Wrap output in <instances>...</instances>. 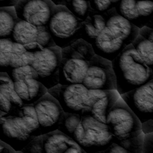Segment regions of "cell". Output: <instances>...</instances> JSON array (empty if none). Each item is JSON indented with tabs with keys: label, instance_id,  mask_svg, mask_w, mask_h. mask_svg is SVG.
I'll use <instances>...</instances> for the list:
<instances>
[{
	"label": "cell",
	"instance_id": "obj_1",
	"mask_svg": "<svg viewBox=\"0 0 153 153\" xmlns=\"http://www.w3.org/2000/svg\"><path fill=\"white\" fill-rule=\"evenodd\" d=\"M116 77L117 90L123 94L153 78L152 71L132 44L127 45L111 61Z\"/></svg>",
	"mask_w": 153,
	"mask_h": 153
},
{
	"label": "cell",
	"instance_id": "obj_2",
	"mask_svg": "<svg viewBox=\"0 0 153 153\" xmlns=\"http://www.w3.org/2000/svg\"><path fill=\"white\" fill-rule=\"evenodd\" d=\"M61 49L59 84H82L89 62L95 55L91 44L79 38L71 45Z\"/></svg>",
	"mask_w": 153,
	"mask_h": 153
},
{
	"label": "cell",
	"instance_id": "obj_3",
	"mask_svg": "<svg viewBox=\"0 0 153 153\" xmlns=\"http://www.w3.org/2000/svg\"><path fill=\"white\" fill-rule=\"evenodd\" d=\"M108 125L91 115H83L72 139L86 153H102L115 140Z\"/></svg>",
	"mask_w": 153,
	"mask_h": 153
},
{
	"label": "cell",
	"instance_id": "obj_4",
	"mask_svg": "<svg viewBox=\"0 0 153 153\" xmlns=\"http://www.w3.org/2000/svg\"><path fill=\"white\" fill-rule=\"evenodd\" d=\"M82 23L65 5H56L47 27L56 45L63 48L81 38Z\"/></svg>",
	"mask_w": 153,
	"mask_h": 153
},
{
	"label": "cell",
	"instance_id": "obj_5",
	"mask_svg": "<svg viewBox=\"0 0 153 153\" xmlns=\"http://www.w3.org/2000/svg\"><path fill=\"white\" fill-rule=\"evenodd\" d=\"M106 124L120 140L134 137L142 131L141 121L121 96L109 111Z\"/></svg>",
	"mask_w": 153,
	"mask_h": 153
},
{
	"label": "cell",
	"instance_id": "obj_6",
	"mask_svg": "<svg viewBox=\"0 0 153 153\" xmlns=\"http://www.w3.org/2000/svg\"><path fill=\"white\" fill-rule=\"evenodd\" d=\"M61 50L56 45L33 53V60L31 66L37 72L38 80L48 90L59 84Z\"/></svg>",
	"mask_w": 153,
	"mask_h": 153
},
{
	"label": "cell",
	"instance_id": "obj_7",
	"mask_svg": "<svg viewBox=\"0 0 153 153\" xmlns=\"http://www.w3.org/2000/svg\"><path fill=\"white\" fill-rule=\"evenodd\" d=\"M48 93L59 102L65 112L87 115L88 90L82 84H58L48 89Z\"/></svg>",
	"mask_w": 153,
	"mask_h": 153
},
{
	"label": "cell",
	"instance_id": "obj_8",
	"mask_svg": "<svg viewBox=\"0 0 153 153\" xmlns=\"http://www.w3.org/2000/svg\"><path fill=\"white\" fill-rule=\"evenodd\" d=\"M82 84L88 90H117L111 61L95 54L89 62Z\"/></svg>",
	"mask_w": 153,
	"mask_h": 153
},
{
	"label": "cell",
	"instance_id": "obj_9",
	"mask_svg": "<svg viewBox=\"0 0 153 153\" xmlns=\"http://www.w3.org/2000/svg\"><path fill=\"white\" fill-rule=\"evenodd\" d=\"M34 137L20 117L6 113L0 118V140L16 152H20Z\"/></svg>",
	"mask_w": 153,
	"mask_h": 153
},
{
	"label": "cell",
	"instance_id": "obj_10",
	"mask_svg": "<svg viewBox=\"0 0 153 153\" xmlns=\"http://www.w3.org/2000/svg\"><path fill=\"white\" fill-rule=\"evenodd\" d=\"M56 5L51 0H19L14 8L18 19L36 26H47Z\"/></svg>",
	"mask_w": 153,
	"mask_h": 153
},
{
	"label": "cell",
	"instance_id": "obj_11",
	"mask_svg": "<svg viewBox=\"0 0 153 153\" xmlns=\"http://www.w3.org/2000/svg\"><path fill=\"white\" fill-rule=\"evenodd\" d=\"M10 39L23 45L38 44L44 48L56 46L47 26H36L19 19Z\"/></svg>",
	"mask_w": 153,
	"mask_h": 153
},
{
	"label": "cell",
	"instance_id": "obj_12",
	"mask_svg": "<svg viewBox=\"0 0 153 153\" xmlns=\"http://www.w3.org/2000/svg\"><path fill=\"white\" fill-rule=\"evenodd\" d=\"M120 96L136 114L141 123L153 120V78Z\"/></svg>",
	"mask_w": 153,
	"mask_h": 153
},
{
	"label": "cell",
	"instance_id": "obj_13",
	"mask_svg": "<svg viewBox=\"0 0 153 153\" xmlns=\"http://www.w3.org/2000/svg\"><path fill=\"white\" fill-rule=\"evenodd\" d=\"M41 135L58 129L64 114L59 102L48 92L33 104Z\"/></svg>",
	"mask_w": 153,
	"mask_h": 153
},
{
	"label": "cell",
	"instance_id": "obj_14",
	"mask_svg": "<svg viewBox=\"0 0 153 153\" xmlns=\"http://www.w3.org/2000/svg\"><path fill=\"white\" fill-rule=\"evenodd\" d=\"M120 97L117 90H88L87 115L106 123L109 111Z\"/></svg>",
	"mask_w": 153,
	"mask_h": 153
},
{
	"label": "cell",
	"instance_id": "obj_15",
	"mask_svg": "<svg viewBox=\"0 0 153 153\" xmlns=\"http://www.w3.org/2000/svg\"><path fill=\"white\" fill-rule=\"evenodd\" d=\"M91 45L95 54L111 61L127 46L106 26L96 38Z\"/></svg>",
	"mask_w": 153,
	"mask_h": 153
},
{
	"label": "cell",
	"instance_id": "obj_16",
	"mask_svg": "<svg viewBox=\"0 0 153 153\" xmlns=\"http://www.w3.org/2000/svg\"><path fill=\"white\" fill-rule=\"evenodd\" d=\"M44 153H86L71 137L57 129L42 135Z\"/></svg>",
	"mask_w": 153,
	"mask_h": 153
},
{
	"label": "cell",
	"instance_id": "obj_17",
	"mask_svg": "<svg viewBox=\"0 0 153 153\" xmlns=\"http://www.w3.org/2000/svg\"><path fill=\"white\" fill-rule=\"evenodd\" d=\"M23 105L15 90L13 80L7 72H0V109L6 113L17 115Z\"/></svg>",
	"mask_w": 153,
	"mask_h": 153
},
{
	"label": "cell",
	"instance_id": "obj_18",
	"mask_svg": "<svg viewBox=\"0 0 153 153\" xmlns=\"http://www.w3.org/2000/svg\"><path fill=\"white\" fill-rule=\"evenodd\" d=\"M106 20V26L126 45L131 44L137 36L140 28L120 14L111 16Z\"/></svg>",
	"mask_w": 153,
	"mask_h": 153
},
{
	"label": "cell",
	"instance_id": "obj_19",
	"mask_svg": "<svg viewBox=\"0 0 153 153\" xmlns=\"http://www.w3.org/2000/svg\"><path fill=\"white\" fill-rule=\"evenodd\" d=\"M14 88L23 103L33 104L48 92V89L38 79H28L14 82Z\"/></svg>",
	"mask_w": 153,
	"mask_h": 153
},
{
	"label": "cell",
	"instance_id": "obj_20",
	"mask_svg": "<svg viewBox=\"0 0 153 153\" xmlns=\"http://www.w3.org/2000/svg\"><path fill=\"white\" fill-rule=\"evenodd\" d=\"M144 62L149 66H153V28L143 26L131 44Z\"/></svg>",
	"mask_w": 153,
	"mask_h": 153
},
{
	"label": "cell",
	"instance_id": "obj_21",
	"mask_svg": "<svg viewBox=\"0 0 153 153\" xmlns=\"http://www.w3.org/2000/svg\"><path fill=\"white\" fill-rule=\"evenodd\" d=\"M105 27V19L101 15L88 16L86 20L83 21L81 29V38L91 44Z\"/></svg>",
	"mask_w": 153,
	"mask_h": 153
},
{
	"label": "cell",
	"instance_id": "obj_22",
	"mask_svg": "<svg viewBox=\"0 0 153 153\" xmlns=\"http://www.w3.org/2000/svg\"><path fill=\"white\" fill-rule=\"evenodd\" d=\"M17 19L14 7H0V39L10 38Z\"/></svg>",
	"mask_w": 153,
	"mask_h": 153
},
{
	"label": "cell",
	"instance_id": "obj_23",
	"mask_svg": "<svg viewBox=\"0 0 153 153\" xmlns=\"http://www.w3.org/2000/svg\"><path fill=\"white\" fill-rule=\"evenodd\" d=\"M33 60V53L28 51L23 45L13 42L9 69L31 65Z\"/></svg>",
	"mask_w": 153,
	"mask_h": 153
},
{
	"label": "cell",
	"instance_id": "obj_24",
	"mask_svg": "<svg viewBox=\"0 0 153 153\" xmlns=\"http://www.w3.org/2000/svg\"><path fill=\"white\" fill-rule=\"evenodd\" d=\"M17 116L22 118L32 136L35 137L41 135L36 112L33 104L23 105L20 109Z\"/></svg>",
	"mask_w": 153,
	"mask_h": 153
},
{
	"label": "cell",
	"instance_id": "obj_25",
	"mask_svg": "<svg viewBox=\"0 0 153 153\" xmlns=\"http://www.w3.org/2000/svg\"><path fill=\"white\" fill-rule=\"evenodd\" d=\"M81 117L82 115L79 114L64 112L58 130L72 139L74 131L80 123Z\"/></svg>",
	"mask_w": 153,
	"mask_h": 153
},
{
	"label": "cell",
	"instance_id": "obj_26",
	"mask_svg": "<svg viewBox=\"0 0 153 153\" xmlns=\"http://www.w3.org/2000/svg\"><path fill=\"white\" fill-rule=\"evenodd\" d=\"M144 137L145 134L142 131L139 134L134 137L122 140L115 138L114 142L123 146L128 153H143Z\"/></svg>",
	"mask_w": 153,
	"mask_h": 153
},
{
	"label": "cell",
	"instance_id": "obj_27",
	"mask_svg": "<svg viewBox=\"0 0 153 153\" xmlns=\"http://www.w3.org/2000/svg\"><path fill=\"white\" fill-rule=\"evenodd\" d=\"M13 44L10 38L0 39V72H7L10 68Z\"/></svg>",
	"mask_w": 153,
	"mask_h": 153
},
{
	"label": "cell",
	"instance_id": "obj_28",
	"mask_svg": "<svg viewBox=\"0 0 153 153\" xmlns=\"http://www.w3.org/2000/svg\"><path fill=\"white\" fill-rule=\"evenodd\" d=\"M7 73L13 82L28 79H38L37 72L31 65L11 68Z\"/></svg>",
	"mask_w": 153,
	"mask_h": 153
},
{
	"label": "cell",
	"instance_id": "obj_29",
	"mask_svg": "<svg viewBox=\"0 0 153 153\" xmlns=\"http://www.w3.org/2000/svg\"><path fill=\"white\" fill-rule=\"evenodd\" d=\"M118 10L120 15L133 23L140 18L136 8V0H120Z\"/></svg>",
	"mask_w": 153,
	"mask_h": 153
},
{
	"label": "cell",
	"instance_id": "obj_30",
	"mask_svg": "<svg viewBox=\"0 0 153 153\" xmlns=\"http://www.w3.org/2000/svg\"><path fill=\"white\" fill-rule=\"evenodd\" d=\"M89 0H69L66 7L79 19L84 21L89 16Z\"/></svg>",
	"mask_w": 153,
	"mask_h": 153
},
{
	"label": "cell",
	"instance_id": "obj_31",
	"mask_svg": "<svg viewBox=\"0 0 153 153\" xmlns=\"http://www.w3.org/2000/svg\"><path fill=\"white\" fill-rule=\"evenodd\" d=\"M22 153H44L42 135L35 136L20 151Z\"/></svg>",
	"mask_w": 153,
	"mask_h": 153
},
{
	"label": "cell",
	"instance_id": "obj_32",
	"mask_svg": "<svg viewBox=\"0 0 153 153\" xmlns=\"http://www.w3.org/2000/svg\"><path fill=\"white\" fill-rule=\"evenodd\" d=\"M136 8L140 17H147L153 13V0H137Z\"/></svg>",
	"mask_w": 153,
	"mask_h": 153
},
{
	"label": "cell",
	"instance_id": "obj_33",
	"mask_svg": "<svg viewBox=\"0 0 153 153\" xmlns=\"http://www.w3.org/2000/svg\"><path fill=\"white\" fill-rule=\"evenodd\" d=\"M92 8L97 12H104L108 10L112 4L111 0H89Z\"/></svg>",
	"mask_w": 153,
	"mask_h": 153
},
{
	"label": "cell",
	"instance_id": "obj_34",
	"mask_svg": "<svg viewBox=\"0 0 153 153\" xmlns=\"http://www.w3.org/2000/svg\"><path fill=\"white\" fill-rule=\"evenodd\" d=\"M153 152V132L145 134L143 153Z\"/></svg>",
	"mask_w": 153,
	"mask_h": 153
},
{
	"label": "cell",
	"instance_id": "obj_35",
	"mask_svg": "<svg viewBox=\"0 0 153 153\" xmlns=\"http://www.w3.org/2000/svg\"><path fill=\"white\" fill-rule=\"evenodd\" d=\"M102 153H128V151L123 146L114 142Z\"/></svg>",
	"mask_w": 153,
	"mask_h": 153
},
{
	"label": "cell",
	"instance_id": "obj_36",
	"mask_svg": "<svg viewBox=\"0 0 153 153\" xmlns=\"http://www.w3.org/2000/svg\"><path fill=\"white\" fill-rule=\"evenodd\" d=\"M141 130L145 134L153 132V120H148L142 123Z\"/></svg>",
	"mask_w": 153,
	"mask_h": 153
},
{
	"label": "cell",
	"instance_id": "obj_37",
	"mask_svg": "<svg viewBox=\"0 0 153 153\" xmlns=\"http://www.w3.org/2000/svg\"><path fill=\"white\" fill-rule=\"evenodd\" d=\"M0 152L2 153H15L16 152L11 147L0 140Z\"/></svg>",
	"mask_w": 153,
	"mask_h": 153
},
{
	"label": "cell",
	"instance_id": "obj_38",
	"mask_svg": "<svg viewBox=\"0 0 153 153\" xmlns=\"http://www.w3.org/2000/svg\"><path fill=\"white\" fill-rule=\"evenodd\" d=\"M19 0H0V7H14Z\"/></svg>",
	"mask_w": 153,
	"mask_h": 153
},
{
	"label": "cell",
	"instance_id": "obj_39",
	"mask_svg": "<svg viewBox=\"0 0 153 153\" xmlns=\"http://www.w3.org/2000/svg\"><path fill=\"white\" fill-rule=\"evenodd\" d=\"M5 114H6V112H5L2 111L0 109V118H1L2 116H4Z\"/></svg>",
	"mask_w": 153,
	"mask_h": 153
},
{
	"label": "cell",
	"instance_id": "obj_40",
	"mask_svg": "<svg viewBox=\"0 0 153 153\" xmlns=\"http://www.w3.org/2000/svg\"><path fill=\"white\" fill-rule=\"evenodd\" d=\"M151 68L152 69V74H153V66H152Z\"/></svg>",
	"mask_w": 153,
	"mask_h": 153
}]
</instances>
